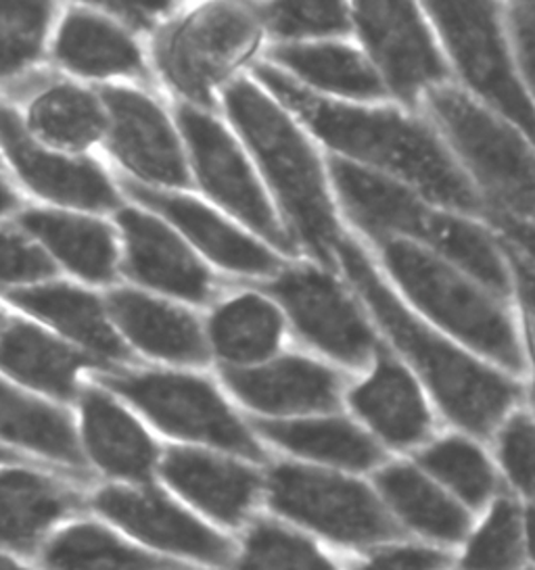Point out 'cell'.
<instances>
[{
	"mask_svg": "<svg viewBox=\"0 0 535 570\" xmlns=\"http://www.w3.org/2000/svg\"><path fill=\"white\" fill-rule=\"evenodd\" d=\"M255 78L337 157L408 186L454 214H484L481 195L439 132L422 119L398 107L320 97L270 63H260Z\"/></svg>",
	"mask_w": 535,
	"mask_h": 570,
	"instance_id": "obj_1",
	"label": "cell"
},
{
	"mask_svg": "<svg viewBox=\"0 0 535 570\" xmlns=\"http://www.w3.org/2000/svg\"><path fill=\"white\" fill-rule=\"evenodd\" d=\"M334 255L370 316L431 391L446 416L473 435H489L517 402V383L418 318L350 236H341Z\"/></svg>",
	"mask_w": 535,
	"mask_h": 570,
	"instance_id": "obj_2",
	"label": "cell"
},
{
	"mask_svg": "<svg viewBox=\"0 0 535 570\" xmlns=\"http://www.w3.org/2000/svg\"><path fill=\"white\" fill-rule=\"evenodd\" d=\"M224 109L276 197L298 249L301 245L322 268L334 272L343 233L327 171L300 124L270 92L245 78L224 88Z\"/></svg>",
	"mask_w": 535,
	"mask_h": 570,
	"instance_id": "obj_3",
	"label": "cell"
},
{
	"mask_svg": "<svg viewBox=\"0 0 535 570\" xmlns=\"http://www.w3.org/2000/svg\"><path fill=\"white\" fill-rule=\"evenodd\" d=\"M329 176L346 214L367 235L408 240L463 269L498 299L510 295L508 268L481 226L337 155L329 159Z\"/></svg>",
	"mask_w": 535,
	"mask_h": 570,
	"instance_id": "obj_4",
	"label": "cell"
},
{
	"mask_svg": "<svg viewBox=\"0 0 535 570\" xmlns=\"http://www.w3.org/2000/svg\"><path fill=\"white\" fill-rule=\"evenodd\" d=\"M383 266L403 297L437 328L508 372H521L523 352L508 312L463 269L396 236H379Z\"/></svg>",
	"mask_w": 535,
	"mask_h": 570,
	"instance_id": "obj_5",
	"label": "cell"
},
{
	"mask_svg": "<svg viewBox=\"0 0 535 570\" xmlns=\"http://www.w3.org/2000/svg\"><path fill=\"white\" fill-rule=\"evenodd\" d=\"M422 99L454 159L496 203V212L535 224L534 145L450 82Z\"/></svg>",
	"mask_w": 535,
	"mask_h": 570,
	"instance_id": "obj_6",
	"label": "cell"
},
{
	"mask_svg": "<svg viewBox=\"0 0 535 570\" xmlns=\"http://www.w3.org/2000/svg\"><path fill=\"white\" fill-rule=\"evenodd\" d=\"M422 11L473 95L535 147V102L518 78L500 7L492 2H427Z\"/></svg>",
	"mask_w": 535,
	"mask_h": 570,
	"instance_id": "obj_7",
	"label": "cell"
},
{
	"mask_svg": "<svg viewBox=\"0 0 535 570\" xmlns=\"http://www.w3.org/2000/svg\"><path fill=\"white\" fill-rule=\"evenodd\" d=\"M100 383L133 403L164 435L262 460V450L212 383L178 372H119Z\"/></svg>",
	"mask_w": 535,
	"mask_h": 570,
	"instance_id": "obj_8",
	"label": "cell"
},
{
	"mask_svg": "<svg viewBox=\"0 0 535 570\" xmlns=\"http://www.w3.org/2000/svg\"><path fill=\"white\" fill-rule=\"evenodd\" d=\"M88 512L111 524L138 548L176 562L193 560L224 567L233 558L226 537L210 529L155 483H107L88 493Z\"/></svg>",
	"mask_w": 535,
	"mask_h": 570,
	"instance_id": "obj_9",
	"label": "cell"
},
{
	"mask_svg": "<svg viewBox=\"0 0 535 570\" xmlns=\"http://www.w3.org/2000/svg\"><path fill=\"white\" fill-rule=\"evenodd\" d=\"M178 126L201 188L253 235L262 236L270 249L284 255L298 253L295 240L236 138L216 118L193 105L178 109Z\"/></svg>",
	"mask_w": 535,
	"mask_h": 570,
	"instance_id": "obj_10",
	"label": "cell"
},
{
	"mask_svg": "<svg viewBox=\"0 0 535 570\" xmlns=\"http://www.w3.org/2000/svg\"><path fill=\"white\" fill-rule=\"evenodd\" d=\"M351 26L387 92L415 107L435 86L448 85L450 63L425 11L412 2H356Z\"/></svg>",
	"mask_w": 535,
	"mask_h": 570,
	"instance_id": "obj_11",
	"label": "cell"
},
{
	"mask_svg": "<svg viewBox=\"0 0 535 570\" xmlns=\"http://www.w3.org/2000/svg\"><path fill=\"white\" fill-rule=\"evenodd\" d=\"M260 30L251 7H205L159 38L157 66L188 101L210 107L214 86L253 49Z\"/></svg>",
	"mask_w": 535,
	"mask_h": 570,
	"instance_id": "obj_12",
	"label": "cell"
},
{
	"mask_svg": "<svg viewBox=\"0 0 535 570\" xmlns=\"http://www.w3.org/2000/svg\"><path fill=\"white\" fill-rule=\"evenodd\" d=\"M264 288L295 331L334 362L364 368L381 350L364 314L337 283L333 272L314 266L284 268Z\"/></svg>",
	"mask_w": 535,
	"mask_h": 570,
	"instance_id": "obj_13",
	"label": "cell"
},
{
	"mask_svg": "<svg viewBox=\"0 0 535 570\" xmlns=\"http://www.w3.org/2000/svg\"><path fill=\"white\" fill-rule=\"evenodd\" d=\"M270 502L284 517L343 543H374L398 535L368 487L333 472L281 464L270 472Z\"/></svg>",
	"mask_w": 535,
	"mask_h": 570,
	"instance_id": "obj_14",
	"label": "cell"
},
{
	"mask_svg": "<svg viewBox=\"0 0 535 570\" xmlns=\"http://www.w3.org/2000/svg\"><path fill=\"white\" fill-rule=\"evenodd\" d=\"M88 514V493L26 464L0 466V552L32 564L57 529Z\"/></svg>",
	"mask_w": 535,
	"mask_h": 570,
	"instance_id": "obj_15",
	"label": "cell"
},
{
	"mask_svg": "<svg viewBox=\"0 0 535 570\" xmlns=\"http://www.w3.org/2000/svg\"><path fill=\"white\" fill-rule=\"evenodd\" d=\"M100 99L109 151L116 159L145 183L172 188L191 185L181 140L157 102L124 86L103 88Z\"/></svg>",
	"mask_w": 535,
	"mask_h": 570,
	"instance_id": "obj_16",
	"label": "cell"
},
{
	"mask_svg": "<svg viewBox=\"0 0 535 570\" xmlns=\"http://www.w3.org/2000/svg\"><path fill=\"white\" fill-rule=\"evenodd\" d=\"M0 147L23 185L42 199L90 212L117 209L119 199L103 169L88 159L50 153L33 140L16 114L0 102Z\"/></svg>",
	"mask_w": 535,
	"mask_h": 570,
	"instance_id": "obj_17",
	"label": "cell"
},
{
	"mask_svg": "<svg viewBox=\"0 0 535 570\" xmlns=\"http://www.w3.org/2000/svg\"><path fill=\"white\" fill-rule=\"evenodd\" d=\"M121 186L136 202L147 205L155 214L164 216L178 228L207 259L220 268L245 276L274 278L284 269L283 259L266 243L255 240L233 222L222 218L212 207L183 195L159 193L147 186L121 180Z\"/></svg>",
	"mask_w": 535,
	"mask_h": 570,
	"instance_id": "obj_18",
	"label": "cell"
},
{
	"mask_svg": "<svg viewBox=\"0 0 535 570\" xmlns=\"http://www.w3.org/2000/svg\"><path fill=\"white\" fill-rule=\"evenodd\" d=\"M222 379L239 402L266 416L333 412L341 397L339 374L301 355L272 357L251 368L226 366Z\"/></svg>",
	"mask_w": 535,
	"mask_h": 570,
	"instance_id": "obj_19",
	"label": "cell"
},
{
	"mask_svg": "<svg viewBox=\"0 0 535 570\" xmlns=\"http://www.w3.org/2000/svg\"><path fill=\"white\" fill-rule=\"evenodd\" d=\"M116 222L124 233V269L130 278L184 302L212 299V274L169 226L136 209H119Z\"/></svg>",
	"mask_w": 535,
	"mask_h": 570,
	"instance_id": "obj_20",
	"label": "cell"
},
{
	"mask_svg": "<svg viewBox=\"0 0 535 570\" xmlns=\"http://www.w3.org/2000/svg\"><path fill=\"white\" fill-rule=\"evenodd\" d=\"M80 433L84 460L111 483H153L162 452L147 429L100 389L80 393Z\"/></svg>",
	"mask_w": 535,
	"mask_h": 570,
	"instance_id": "obj_21",
	"label": "cell"
},
{
	"mask_svg": "<svg viewBox=\"0 0 535 570\" xmlns=\"http://www.w3.org/2000/svg\"><path fill=\"white\" fill-rule=\"evenodd\" d=\"M157 474L183 502L231 527L247 517L260 491V476L253 470L197 448L162 453Z\"/></svg>",
	"mask_w": 535,
	"mask_h": 570,
	"instance_id": "obj_22",
	"label": "cell"
},
{
	"mask_svg": "<svg viewBox=\"0 0 535 570\" xmlns=\"http://www.w3.org/2000/svg\"><path fill=\"white\" fill-rule=\"evenodd\" d=\"M353 412L368 426L396 448H410L425 441L431 431V414L417 376L379 350L374 368L348 395Z\"/></svg>",
	"mask_w": 535,
	"mask_h": 570,
	"instance_id": "obj_23",
	"label": "cell"
},
{
	"mask_svg": "<svg viewBox=\"0 0 535 570\" xmlns=\"http://www.w3.org/2000/svg\"><path fill=\"white\" fill-rule=\"evenodd\" d=\"M107 312L134 347L147 355L186 366L210 362V347L200 322L183 307L119 288L109 293Z\"/></svg>",
	"mask_w": 535,
	"mask_h": 570,
	"instance_id": "obj_24",
	"label": "cell"
},
{
	"mask_svg": "<svg viewBox=\"0 0 535 570\" xmlns=\"http://www.w3.org/2000/svg\"><path fill=\"white\" fill-rule=\"evenodd\" d=\"M268 59L270 66L320 97L331 95L337 99L370 102L387 99L389 95L367 55L346 42L276 45L268 51Z\"/></svg>",
	"mask_w": 535,
	"mask_h": 570,
	"instance_id": "obj_25",
	"label": "cell"
},
{
	"mask_svg": "<svg viewBox=\"0 0 535 570\" xmlns=\"http://www.w3.org/2000/svg\"><path fill=\"white\" fill-rule=\"evenodd\" d=\"M32 564L36 570H164L178 562L138 548L88 512L57 529Z\"/></svg>",
	"mask_w": 535,
	"mask_h": 570,
	"instance_id": "obj_26",
	"label": "cell"
},
{
	"mask_svg": "<svg viewBox=\"0 0 535 570\" xmlns=\"http://www.w3.org/2000/svg\"><path fill=\"white\" fill-rule=\"evenodd\" d=\"M97 366H103L99 360L71 350L28 322L16 320L0 333V370L55 400H74L78 372Z\"/></svg>",
	"mask_w": 535,
	"mask_h": 570,
	"instance_id": "obj_27",
	"label": "cell"
},
{
	"mask_svg": "<svg viewBox=\"0 0 535 570\" xmlns=\"http://www.w3.org/2000/svg\"><path fill=\"white\" fill-rule=\"evenodd\" d=\"M0 441L67 469L86 470L76 426L61 407L0 381Z\"/></svg>",
	"mask_w": 535,
	"mask_h": 570,
	"instance_id": "obj_28",
	"label": "cell"
},
{
	"mask_svg": "<svg viewBox=\"0 0 535 570\" xmlns=\"http://www.w3.org/2000/svg\"><path fill=\"white\" fill-rule=\"evenodd\" d=\"M7 299L36 318L49 322L61 335L74 338L88 352L107 360H126L128 347L117 336L100 302L82 288L69 285H40L17 288Z\"/></svg>",
	"mask_w": 535,
	"mask_h": 570,
	"instance_id": "obj_29",
	"label": "cell"
},
{
	"mask_svg": "<svg viewBox=\"0 0 535 570\" xmlns=\"http://www.w3.org/2000/svg\"><path fill=\"white\" fill-rule=\"evenodd\" d=\"M55 57L64 68L86 78L145 76L140 49L111 19L74 9L64 19Z\"/></svg>",
	"mask_w": 535,
	"mask_h": 570,
	"instance_id": "obj_30",
	"label": "cell"
},
{
	"mask_svg": "<svg viewBox=\"0 0 535 570\" xmlns=\"http://www.w3.org/2000/svg\"><path fill=\"white\" fill-rule=\"evenodd\" d=\"M283 328L281 307L257 293H247L217 307L210 320V343L231 368H251L276 355Z\"/></svg>",
	"mask_w": 535,
	"mask_h": 570,
	"instance_id": "obj_31",
	"label": "cell"
},
{
	"mask_svg": "<svg viewBox=\"0 0 535 570\" xmlns=\"http://www.w3.org/2000/svg\"><path fill=\"white\" fill-rule=\"evenodd\" d=\"M21 226L36 236L59 262L88 283H109L116 276V236L97 219L59 212L30 209Z\"/></svg>",
	"mask_w": 535,
	"mask_h": 570,
	"instance_id": "obj_32",
	"label": "cell"
},
{
	"mask_svg": "<svg viewBox=\"0 0 535 570\" xmlns=\"http://www.w3.org/2000/svg\"><path fill=\"white\" fill-rule=\"evenodd\" d=\"M255 431L289 452L343 469H370L383 460L379 445L346 419L255 420Z\"/></svg>",
	"mask_w": 535,
	"mask_h": 570,
	"instance_id": "obj_33",
	"label": "cell"
},
{
	"mask_svg": "<svg viewBox=\"0 0 535 570\" xmlns=\"http://www.w3.org/2000/svg\"><path fill=\"white\" fill-rule=\"evenodd\" d=\"M33 135L50 147L80 151L107 132V114L99 99L71 85L50 86L40 92L28 111Z\"/></svg>",
	"mask_w": 535,
	"mask_h": 570,
	"instance_id": "obj_34",
	"label": "cell"
},
{
	"mask_svg": "<svg viewBox=\"0 0 535 570\" xmlns=\"http://www.w3.org/2000/svg\"><path fill=\"white\" fill-rule=\"evenodd\" d=\"M377 481L385 500L420 533L444 541H456L467 533L465 510L417 469L389 466Z\"/></svg>",
	"mask_w": 535,
	"mask_h": 570,
	"instance_id": "obj_35",
	"label": "cell"
},
{
	"mask_svg": "<svg viewBox=\"0 0 535 570\" xmlns=\"http://www.w3.org/2000/svg\"><path fill=\"white\" fill-rule=\"evenodd\" d=\"M251 9L281 45L331 40L353 28L351 9L341 2H268Z\"/></svg>",
	"mask_w": 535,
	"mask_h": 570,
	"instance_id": "obj_36",
	"label": "cell"
},
{
	"mask_svg": "<svg viewBox=\"0 0 535 570\" xmlns=\"http://www.w3.org/2000/svg\"><path fill=\"white\" fill-rule=\"evenodd\" d=\"M55 9L47 2H0V80L13 78L42 55Z\"/></svg>",
	"mask_w": 535,
	"mask_h": 570,
	"instance_id": "obj_37",
	"label": "cell"
},
{
	"mask_svg": "<svg viewBox=\"0 0 535 570\" xmlns=\"http://www.w3.org/2000/svg\"><path fill=\"white\" fill-rule=\"evenodd\" d=\"M418 462L470 505H481L494 491V472L489 462L463 436H450L435 443L418 455Z\"/></svg>",
	"mask_w": 535,
	"mask_h": 570,
	"instance_id": "obj_38",
	"label": "cell"
},
{
	"mask_svg": "<svg viewBox=\"0 0 535 570\" xmlns=\"http://www.w3.org/2000/svg\"><path fill=\"white\" fill-rule=\"evenodd\" d=\"M233 570H334L317 548L276 524L260 522L251 529L245 550Z\"/></svg>",
	"mask_w": 535,
	"mask_h": 570,
	"instance_id": "obj_39",
	"label": "cell"
},
{
	"mask_svg": "<svg viewBox=\"0 0 535 570\" xmlns=\"http://www.w3.org/2000/svg\"><path fill=\"white\" fill-rule=\"evenodd\" d=\"M523 553L518 508L510 500L494 505L484 529L475 535L465 556L467 570H517Z\"/></svg>",
	"mask_w": 535,
	"mask_h": 570,
	"instance_id": "obj_40",
	"label": "cell"
},
{
	"mask_svg": "<svg viewBox=\"0 0 535 570\" xmlns=\"http://www.w3.org/2000/svg\"><path fill=\"white\" fill-rule=\"evenodd\" d=\"M55 274L49 255L13 230L0 228V283L26 285L38 283Z\"/></svg>",
	"mask_w": 535,
	"mask_h": 570,
	"instance_id": "obj_41",
	"label": "cell"
},
{
	"mask_svg": "<svg viewBox=\"0 0 535 570\" xmlns=\"http://www.w3.org/2000/svg\"><path fill=\"white\" fill-rule=\"evenodd\" d=\"M500 460L513 483L535 495V422L525 414L506 420L500 433Z\"/></svg>",
	"mask_w": 535,
	"mask_h": 570,
	"instance_id": "obj_42",
	"label": "cell"
},
{
	"mask_svg": "<svg viewBox=\"0 0 535 570\" xmlns=\"http://www.w3.org/2000/svg\"><path fill=\"white\" fill-rule=\"evenodd\" d=\"M504 30L518 78L535 102V2H515L506 11Z\"/></svg>",
	"mask_w": 535,
	"mask_h": 570,
	"instance_id": "obj_43",
	"label": "cell"
},
{
	"mask_svg": "<svg viewBox=\"0 0 535 570\" xmlns=\"http://www.w3.org/2000/svg\"><path fill=\"white\" fill-rule=\"evenodd\" d=\"M446 562H448L446 556L434 550L401 548V550H387L374 556L360 570H439L446 567Z\"/></svg>",
	"mask_w": 535,
	"mask_h": 570,
	"instance_id": "obj_44",
	"label": "cell"
},
{
	"mask_svg": "<svg viewBox=\"0 0 535 570\" xmlns=\"http://www.w3.org/2000/svg\"><path fill=\"white\" fill-rule=\"evenodd\" d=\"M117 19H124L133 28H150L157 19L172 9V2H103Z\"/></svg>",
	"mask_w": 535,
	"mask_h": 570,
	"instance_id": "obj_45",
	"label": "cell"
},
{
	"mask_svg": "<svg viewBox=\"0 0 535 570\" xmlns=\"http://www.w3.org/2000/svg\"><path fill=\"white\" fill-rule=\"evenodd\" d=\"M487 218L515 247L527 253L529 259L535 264V224L508 216L504 212H496V209L489 212Z\"/></svg>",
	"mask_w": 535,
	"mask_h": 570,
	"instance_id": "obj_46",
	"label": "cell"
},
{
	"mask_svg": "<svg viewBox=\"0 0 535 570\" xmlns=\"http://www.w3.org/2000/svg\"><path fill=\"white\" fill-rule=\"evenodd\" d=\"M17 205H19V199H17L16 193L0 180V216L17 209Z\"/></svg>",
	"mask_w": 535,
	"mask_h": 570,
	"instance_id": "obj_47",
	"label": "cell"
},
{
	"mask_svg": "<svg viewBox=\"0 0 535 570\" xmlns=\"http://www.w3.org/2000/svg\"><path fill=\"white\" fill-rule=\"evenodd\" d=\"M0 570H36L33 564L26 562V560H19L11 553L0 552Z\"/></svg>",
	"mask_w": 535,
	"mask_h": 570,
	"instance_id": "obj_48",
	"label": "cell"
},
{
	"mask_svg": "<svg viewBox=\"0 0 535 570\" xmlns=\"http://www.w3.org/2000/svg\"><path fill=\"white\" fill-rule=\"evenodd\" d=\"M4 464H28V460L23 455H19L16 450L0 445V466H4Z\"/></svg>",
	"mask_w": 535,
	"mask_h": 570,
	"instance_id": "obj_49",
	"label": "cell"
},
{
	"mask_svg": "<svg viewBox=\"0 0 535 570\" xmlns=\"http://www.w3.org/2000/svg\"><path fill=\"white\" fill-rule=\"evenodd\" d=\"M527 541H529V552L535 558V503L527 510Z\"/></svg>",
	"mask_w": 535,
	"mask_h": 570,
	"instance_id": "obj_50",
	"label": "cell"
},
{
	"mask_svg": "<svg viewBox=\"0 0 535 570\" xmlns=\"http://www.w3.org/2000/svg\"><path fill=\"white\" fill-rule=\"evenodd\" d=\"M164 570H188L186 567H181V564H174V567H167V569Z\"/></svg>",
	"mask_w": 535,
	"mask_h": 570,
	"instance_id": "obj_51",
	"label": "cell"
},
{
	"mask_svg": "<svg viewBox=\"0 0 535 570\" xmlns=\"http://www.w3.org/2000/svg\"><path fill=\"white\" fill-rule=\"evenodd\" d=\"M0 320H2V318H0Z\"/></svg>",
	"mask_w": 535,
	"mask_h": 570,
	"instance_id": "obj_52",
	"label": "cell"
}]
</instances>
